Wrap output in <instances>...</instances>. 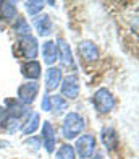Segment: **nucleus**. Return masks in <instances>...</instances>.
Listing matches in <instances>:
<instances>
[{
    "instance_id": "7ed1b4c3",
    "label": "nucleus",
    "mask_w": 139,
    "mask_h": 159,
    "mask_svg": "<svg viewBox=\"0 0 139 159\" xmlns=\"http://www.w3.org/2000/svg\"><path fill=\"white\" fill-rule=\"evenodd\" d=\"M92 104H94V107H96V111L99 114H110L115 109L116 101H115L110 89L99 88L92 96Z\"/></svg>"
},
{
    "instance_id": "6ab92c4d",
    "label": "nucleus",
    "mask_w": 139,
    "mask_h": 159,
    "mask_svg": "<svg viewBox=\"0 0 139 159\" xmlns=\"http://www.w3.org/2000/svg\"><path fill=\"white\" fill-rule=\"evenodd\" d=\"M13 31L18 38H24V36H31V25L28 23L24 16H16V21L13 25Z\"/></svg>"
},
{
    "instance_id": "4468645a",
    "label": "nucleus",
    "mask_w": 139,
    "mask_h": 159,
    "mask_svg": "<svg viewBox=\"0 0 139 159\" xmlns=\"http://www.w3.org/2000/svg\"><path fill=\"white\" fill-rule=\"evenodd\" d=\"M3 104H5L7 114H8V115H13V117H16V119H21V117H23V115H26L28 111H29L28 106L21 104L16 98H8V99H5Z\"/></svg>"
},
{
    "instance_id": "6e6552de",
    "label": "nucleus",
    "mask_w": 139,
    "mask_h": 159,
    "mask_svg": "<svg viewBox=\"0 0 139 159\" xmlns=\"http://www.w3.org/2000/svg\"><path fill=\"white\" fill-rule=\"evenodd\" d=\"M41 141L44 144V148L49 154L55 153V144H57V132L54 125L49 120L42 122V132H41Z\"/></svg>"
},
{
    "instance_id": "aec40b11",
    "label": "nucleus",
    "mask_w": 139,
    "mask_h": 159,
    "mask_svg": "<svg viewBox=\"0 0 139 159\" xmlns=\"http://www.w3.org/2000/svg\"><path fill=\"white\" fill-rule=\"evenodd\" d=\"M50 106H52L50 111H54L55 114H60L65 109H68V101L60 94H54V96H50Z\"/></svg>"
},
{
    "instance_id": "a878e982",
    "label": "nucleus",
    "mask_w": 139,
    "mask_h": 159,
    "mask_svg": "<svg viewBox=\"0 0 139 159\" xmlns=\"http://www.w3.org/2000/svg\"><path fill=\"white\" fill-rule=\"evenodd\" d=\"M8 146H10V143H8V141L0 140V149H5V148H8Z\"/></svg>"
},
{
    "instance_id": "393cba45",
    "label": "nucleus",
    "mask_w": 139,
    "mask_h": 159,
    "mask_svg": "<svg viewBox=\"0 0 139 159\" xmlns=\"http://www.w3.org/2000/svg\"><path fill=\"white\" fill-rule=\"evenodd\" d=\"M91 159H105L104 151H99V149H96V151H94V154L91 156Z\"/></svg>"
},
{
    "instance_id": "dca6fc26",
    "label": "nucleus",
    "mask_w": 139,
    "mask_h": 159,
    "mask_svg": "<svg viewBox=\"0 0 139 159\" xmlns=\"http://www.w3.org/2000/svg\"><path fill=\"white\" fill-rule=\"evenodd\" d=\"M18 15V7L16 2H11V0H3L0 2V18L3 21H13Z\"/></svg>"
},
{
    "instance_id": "20e7f679",
    "label": "nucleus",
    "mask_w": 139,
    "mask_h": 159,
    "mask_svg": "<svg viewBox=\"0 0 139 159\" xmlns=\"http://www.w3.org/2000/svg\"><path fill=\"white\" fill-rule=\"evenodd\" d=\"M73 149H75V154L78 157L89 159L94 154V151L97 149V140H96V136H94L92 133H84L81 136H78Z\"/></svg>"
},
{
    "instance_id": "0eeeda50",
    "label": "nucleus",
    "mask_w": 139,
    "mask_h": 159,
    "mask_svg": "<svg viewBox=\"0 0 139 159\" xmlns=\"http://www.w3.org/2000/svg\"><path fill=\"white\" fill-rule=\"evenodd\" d=\"M55 46H57V60H60L62 67L65 68H76V63H75V57H73V52H71V47L67 41L63 38H57L55 41Z\"/></svg>"
},
{
    "instance_id": "5701e85b",
    "label": "nucleus",
    "mask_w": 139,
    "mask_h": 159,
    "mask_svg": "<svg viewBox=\"0 0 139 159\" xmlns=\"http://www.w3.org/2000/svg\"><path fill=\"white\" fill-rule=\"evenodd\" d=\"M24 144L28 148H31L33 151H39L42 148V141H41V136H28L24 140Z\"/></svg>"
},
{
    "instance_id": "2eb2a0df",
    "label": "nucleus",
    "mask_w": 139,
    "mask_h": 159,
    "mask_svg": "<svg viewBox=\"0 0 139 159\" xmlns=\"http://www.w3.org/2000/svg\"><path fill=\"white\" fill-rule=\"evenodd\" d=\"M42 59L44 63L49 65V67H54V63L57 62V46H55V41H46L42 44Z\"/></svg>"
},
{
    "instance_id": "b1692460",
    "label": "nucleus",
    "mask_w": 139,
    "mask_h": 159,
    "mask_svg": "<svg viewBox=\"0 0 139 159\" xmlns=\"http://www.w3.org/2000/svg\"><path fill=\"white\" fill-rule=\"evenodd\" d=\"M41 109L44 112H50V109H52V106H50V94H49V93H44V94H42Z\"/></svg>"
},
{
    "instance_id": "423d86ee",
    "label": "nucleus",
    "mask_w": 139,
    "mask_h": 159,
    "mask_svg": "<svg viewBox=\"0 0 139 159\" xmlns=\"http://www.w3.org/2000/svg\"><path fill=\"white\" fill-rule=\"evenodd\" d=\"M60 91L65 99H76L79 96V91H81V83H79V76L76 73L73 75H68L62 80L60 83Z\"/></svg>"
},
{
    "instance_id": "39448f33",
    "label": "nucleus",
    "mask_w": 139,
    "mask_h": 159,
    "mask_svg": "<svg viewBox=\"0 0 139 159\" xmlns=\"http://www.w3.org/2000/svg\"><path fill=\"white\" fill-rule=\"evenodd\" d=\"M39 89H41V86H39L37 81L23 83V84H20L18 89H16V99L24 106H31L36 101V98H37Z\"/></svg>"
},
{
    "instance_id": "1a4fd4ad",
    "label": "nucleus",
    "mask_w": 139,
    "mask_h": 159,
    "mask_svg": "<svg viewBox=\"0 0 139 159\" xmlns=\"http://www.w3.org/2000/svg\"><path fill=\"white\" fill-rule=\"evenodd\" d=\"M33 26H34L36 33H37V36H41V38L50 36V33H52V30H54L52 18H50V15H47V13H39L37 16H34Z\"/></svg>"
},
{
    "instance_id": "f257e3e1",
    "label": "nucleus",
    "mask_w": 139,
    "mask_h": 159,
    "mask_svg": "<svg viewBox=\"0 0 139 159\" xmlns=\"http://www.w3.org/2000/svg\"><path fill=\"white\" fill-rule=\"evenodd\" d=\"M86 127L84 117L78 112H68L63 119L62 124V135L65 140H76L79 135L83 133V130Z\"/></svg>"
},
{
    "instance_id": "9d476101",
    "label": "nucleus",
    "mask_w": 139,
    "mask_h": 159,
    "mask_svg": "<svg viewBox=\"0 0 139 159\" xmlns=\"http://www.w3.org/2000/svg\"><path fill=\"white\" fill-rule=\"evenodd\" d=\"M62 80H63V73L60 67H49L46 70V93L58 89Z\"/></svg>"
},
{
    "instance_id": "4be33fe9",
    "label": "nucleus",
    "mask_w": 139,
    "mask_h": 159,
    "mask_svg": "<svg viewBox=\"0 0 139 159\" xmlns=\"http://www.w3.org/2000/svg\"><path fill=\"white\" fill-rule=\"evenodd\" d=\"M55 159H76L75 149H73V146L70 143H63L62 146L57 149Z\"/></svg>"
},
{
    "instance_id": "a211bd4d",
    "label": "nucleus",
    "mask_w": 139,
    "mask_h": 159,
    "mask_svg": "<svg viewBox=\"0 0 139 159\" xmlns=\"http://www.w3.org/2000/svg\"><path fill=\"white\" fill-rule=\"evenodd\" d=\"M21 127H23V122L8 114H5L2 120H0V128H3V132L7 133H15L18 130H21Z\"/></svg>"
},
{
    "instance_id": "f3484780",
    "label": "nucleus",
    "mask_w": 139,
    "mask_h": 159,
    "mask_svg": "<svg viewBox=\"0 0 139 159\" xmlns=\"http://www.w3.org/2000/svg\"><path fill=\"white\" fill-rule=\"evenodd\" d=\"M39 127H41V115H39V112H31L29 117L26 119V122L23 124V127H21V133H23L24 136H33V133Z\"/></svg>"
},
{
    "instance_id": "9b49d317",
    "label": "nucleus",
    "mask_w": 139,
    "mask_h": 159,
    "mask_svg": "<svg viewBox=\"0 0 139 159\" xmlns=\"http://www.w3.org/2000/svg\"><path fill=\"white\" fill-rule=\"evenodd\" d=\"M21 75H23L28 81H37L42 75V67L37 60H29V62H23L20 65Z\"/></svg>"
},
{
    "instance_id": "412c9836",
    "label": "nucleus",
    "mask_w": 139,
    "mask_h": 159,
    "mask_svg": "<svg viewBox=\"0 0 139 159\" xmlns=\"http://www.w3.org/2000/svg\"><path fill=\"white\" fill-rule=\"evenodd\" d=\"M44 5L46 2H42V0H29V2H24V8L29 13V16H37L39 13H42Z\"/></svg>"
},
{
    "instance_id": "ddd939ff",
    "label": "nucleus",
    "mask_w": 139,
    "mask_h": 159,
    "mask_svg": "<svg viewBox=\"0 0 139 159\" xmlns=\"http://www.w3.org/2000/svg\"><path fill=\"white\" fill-rule=\"evenodd\" d=\"M100 141L107 149L113 151V149L118 148L120 136H118V133H116V130L113 127H104L100 130Z\"/></svg>"
},
{
    "instance_id": "f8f14e48",
    "label": "nucleus",
    "mask_w": 139,
    "mask_h": 159,
    "mask_svg": "<svg viewBox=\"0 0 139 159\" xmlns=\"http://www.w3.org/2000/svg\"><path fill=\"white\" fill-rule=\"evenodd\" d=\"M78 50L86 62H96L99 59V47L96 46L94 41H89V39L81 41L78 44Z\"/></svg>"
},
{
    "instance_id": "f03ea898",
    "label": "nucleus",
    "mask_w": 139,
    "mask_h": 159,
    "mask_svg": "<svg viewBox=\"0 0 139 159\" xmlns=\"http://www.w3.org/2000/svg\"><path fill=\"white\" fill-rule=\"evenodd\" d=\"M16 55L21 59H26V62L29 60H36V57L39 55V42L34 36H24L20 38L16 42Z\"/></svg>"
}]
</instances>
